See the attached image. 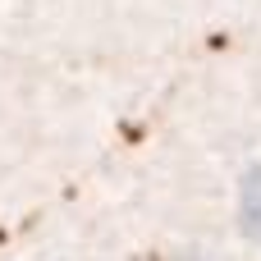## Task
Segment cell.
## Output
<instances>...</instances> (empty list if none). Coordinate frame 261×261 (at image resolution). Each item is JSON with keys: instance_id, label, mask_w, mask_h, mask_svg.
<instances>
[{"instance_id": "obj_1", "label": "cell", "mask_w": 261, "mask_h": 261, "mask_svg": "<svg viewBox=\"0 0 261 261\" xmlns=\"http://www.w3.org/2000/svg\"><path fill=\"white\" fill-rule=\"evenodd\" d=\"M239 220H243V229L261 243V165H252V170L243 174V188H239Z\"/></svg>"}]
</instances>
